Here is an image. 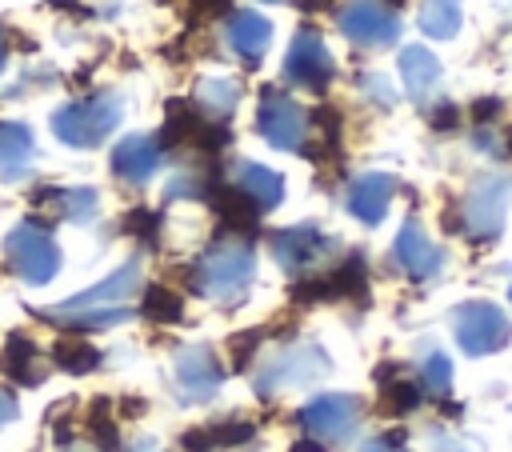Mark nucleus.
Masks as SVG:
<instances>
[{
    "label": "nucleus",
    "instance_id": "obj_1",
    "mask_svg": "<svg viewBox=\"0 0 512 452\" xmlns=\"http://www.w3.org/2000/svg\"><path fill=\"white\" fill-rule=\"evenodd\" d=\"M252 276H256V244H252V236L224 232L192 264L188 284H192L196 296H208V300H220V304H236L248 292Z\"/></svg>",
    "mask_w": 512,
    "mask_h": 452
},
{
    "label": "nucleus",
    "instance_id": "obj_2",
    "mask_svg": "<svg viewBox=\"0 0 512 452\" xmlns=\"http://www.w3.org/2000/svg\"><path fill=\"white\" fill-rule=\"evenodd\" d=\"M120 116H124V96L120 92H92L88 100L56 108L52 112V132L72 148H96L100 140H108L116 132Z\"/></svg>",
    "mask_w": 512,
    "mask_h": 452
},
{
    "label": "nucleus",
    "instance_id": "obj_3",
    "mask_svg": "<svg viewBox=\"0 0 512 452\" xmlns=\"http://www.w3.org/2000/svg\"><path fill=\"white\" fill-rule=\"evenodd\" d=\"M320 376H328V356L320 344H284L256 364L252 388L260 396H276L284 388H308Z\"/></svg>",
    "mask_w": 512,
    "mask_h": 452
},
{
    "label": "nucleus",
    "instance_id": "obj_4",
    "mask_svg": "<svg viewBox=\"0 0 512 452\" xmlns=\"http://www.w3.org/2000/svg\"><path fill=\"white\" fill-rule=\"evenodd\" d=\"M4 260L24 284H48L60 272V248L40 220H24L8 232Z\"/></svg>",
    "mask_w": 512,
    "mask_h": 452
},
{
    "label": "nucleus",
    "instance_id": "obj_5",
    "mask_svg": "<svg viewBox=\"0 0 512 452\" xmlns=\"http://www.w3.org/2000/svg\"><path fill=\"white\" fill-rule=\"evenodd\" d=\"M360 416H364V404L356 396H348V392H324V396H312L300 408V424L316 444L352 440L356 428H360Z\"/></svg>",
    "mask_w": 512,
    "mask_h": 452
},
{
    "label": "nucleus",
    "instance_id": "obj_6",
    "mask_svg": "<svg viewBox=\"0 0 512 452\" xmlns=\"http://www.w3.org/2000/svg\"><path fill=\"white\" fill-rule=\"evenodd\" d=\"M452 332H456V344L468 356H488V352H500L508 344L512 324H508V316L496 304L468 300V304L452 308Z\"/></svg>",
    "mask_w": 512,
    "mask_h": 452
},
{
    "label": "nucleus",
    "instance_id": "obj_7",
    "mask_svg": "<svg viewBox=\"0 0 512 452\" xmlns=\"http://www.w3.org/2000/svg\"><path fill=\"white\" fill-rule=\"evenodd\" d=\"M268 248L276 256V264L292 276H308V272H320L332 252H336V240L312 224H296V228H280L268 236Z\"/></svg>",
    "mask_w": 512,
    "mask_h": 452
},
{
    "label": "nucleus",
    "instance_id": "obj_8",
    "mask_svg": "<svg viewBox=\"0 0 512 452\" xmlns=\"http://www.w3.org/2000/svg\"><path fill=\"white\" fill-rule=\"evenodd\" d=\"M512 200L508 176H484L472 184V192L460 200V232L468 240H492L504 224V208Z\"/></svg>",
    "mask_w": 512,
    "mask_h": 452
},
{
    "label": "nucleus",
    "instance_id": "obj_9",
    "mask_svg": "<svg viewBox=\"0 0 512 452\" xmlns=\"http://www.w3.org/2000/svg\"><path fill=\"white\" fill-rule=\"evenodd\" d=\"M144 288V272H140V260H128L120 264L108 280L92 284L88 292H76L68 296L64 304L56 308H40L36 316H68V312H100V308H128V300Z\"/></svg>",
    "mask_w": 512,
    "mask_h": 452
},
{
    "label": "nucleus",
    "instance_id": "obj_10",
    "mask_svg": "<svg viewBox=\"0 0 512 452\" xmlns=\"http://www.w3.org/2000/svg\"><path fill=\"white\" fill-rule=\"evenodd\" d=\"M256 132L272 144V148H284V152H304V140H308V116L304 108L284 96V92H264L260 96V108H256Z\"/></svg>",
    "mask_w": 512,
    "mask_h": 452
},
{
    "label": "nucleus",
    "instance_id": "obj_11",
    "mask_svg": "<svg viewBox=\"0 0 512 452\" xmlns=\"http://www.w3.org/2000/svg\"><path fill=\"white\" fill-rule=\"evenodd\" d=\"M336 24L360 48H384V44H396L400 36V20L384 0H348L336 12Z\"/></svg>",
    "mask_w": 512,
    "mask_h": 452
},
{
    "label": "nucleus",
    "instance_id": "obj_12",
    "mask_svg": "<svg viewBox=\"0 0 512 452\" xmlns=\"http://www.w3.org/2000/svg\"><path fill=\"white\" fill-rule=\"evenodd\" d=\"M284 76H288L292 84H300V88H312V92H320V88L336 76V60H332L328 44L320 40V32L300 28V32L292 36L288 56H284Z\"/></svg>",
    "mask_w": 512,
    "mask_h": 452
},
{
    "label": "nucleus",
    "instance_id": "obj_13",
    "mask_svg": "<svg viewBox=\"0 0 512 452\" xmlns=\"http://www.w3.org/2000/svg\"><path fill=\"white\" fill-rule=\"evenodd\" d=\"M176 384L184 392V400H212L224 384V364L216 360V352L208 344H184L176 352Z\"/></svg>",
    "mask_w": 512,
    "mask_h": 452
},
{
    "label": "nucleus",
    "instance_id": "obj_14",
    "mask_svg": "<svg viewBox=\"0 0 512 452\" xmlns=\"http://www.w3.org/2000/svg\"><path fill=\"white\" fill-rule=\"evenodd\" d=\"M392 260L404 268V276L412 280H432L444 264V252L432 244V236L420 228V220H408L400 232H396V244H392Z\"/></svg>",
    "mask_w": 512,
    "mask_h": 452
},
{
    "label": "nucleus",
    "instance_id": "obj_15",
    "mask_svg": "<svg viewBox=\"0 0 512 452\" xmlns=\"http://www.w3.org/2000/svg\"><path fill=\"white\" fill-rule=\"evenodd\" d=\"M396 196V176L388 172H364L348 184V212L360 224H380L388 216V204Z\"/></svg>",
    "mask_w": 512,
    "mask_h": 452
},
{
    "label": "nucleus",
    "instance_id": "obj_16",
    "mask_svg": "<svg viewBox=\"0 0 512 452\" xmlns=\"http://www.w3.org/2000/svg\"><path fill=\"white\" fill-rule=\"evenodd\" d=\"M232 192H240L256 212H272L284 200V180H280V172H272L256 160H240L232 172Z\"/></svg>",
    "mask_w": 512,
    "mask_h": 452
},
{
    "label": "nucleus",
    "instance_id": "obj_17",
    "mask_svg": "<svg viewBox=\"0 0 512 452\" xmlns=\"http://www.w3.org/2000/svg\"><path fill=\"white\" fill-rule=\"evenodd\" d=\"M160 168V144L152 136H124L112 152V172L124 180V184H148L152 172Z\"/></svg>",
    "mask_w": 512,
    "mask_h": 452
},
{
    "label": "nucleus",
    "instance_id": "obj_18",
    "mask_svg": "<svg viewBox=\"0 0 512 452\" xmlns=\"http://www.w3.org/2000/svg\"><path fill=\"white\" fill-rule=\"evenodd\" d=\"M0 372H4L8 380L24 384V388H36V384H44V376H48V360L40 356V348H36L24 332H12V336L4 340V352H0Z\"/></svg>",
    "mask_w": 512,
    "mask_h": 452
},
{
    "label": "nucleus",
    "instance_id": "obj_19",
    "mask_svg": "<svg viewBox=\"0 0 512 452\" xmlns=\"http://www.w3.org/2000/svg\"><path fill=\"white\" fill-rule=\"evenodd\" d=\"M228 44H232L236 56L256 64L272 44V24L260 12H232L228 16Z\"/></svg>",
    "mask_w": 512,
    "mask_h": 452
},
{
    "label": "nucleus",
    "instance_id": "obj_20",
    "mask_svg": "<svg viewBox=\"0 0 512 452\" xmlns=\"http://www.w3.org/2000/svg\"><path fill=\"white\" fill-rule=\"evenodd\" d=\"M400 76H404L408 96L424 104V100L436 92V84H440V60H436L428 48L412 44V48L400 52Z\"/></svg>",
    "mask_w": 512,
    "mask_h": 452
},
{
    "label": "nucleus",
    "instance_id": "obj_21",
    "mask_svg": "<svg viewBox=\"0 0 512 452\" xmlns=\"http://www.w3.org/2000/svg\"><path fill=\"white\" fill-rule=\"evenodd\" d=\"M36 156V140H32V128L28 124H0V176L4 180H16L28 172Z\"/></svg>",
    "mask_w": 512,
    "mask_h": 452
},
{
    "label": "nucleus",
    "instance_id": "obj_22",
    "mask_svg": "<svg viewBox=\"0 0 512 452\" xmlns=\"http://www.w3.org/2000/svg\"><path fill=\"white\" fill-rule=\"evenodd\" d=\"M236 104H240V84L236 80H228V76H204L196 84V112H204L212 124L228 120Z\"/></svg>",
    "mask_w": 512,
    "mask_h": 452
},
{
    "label": "nucleus",
    "instance_id": "obj_23",
    "mask_svg": "<svg viewBox=\"0 0 512 452\" xmlns=\"http://www.w3.org/2000/svg\"><path fill=\"white\" fill-rule=\"evenodd\" d=\"M252 436H256V428H252V424H244V420H232V424H204V428H196V432H188V436H184V448H188V452L240 448V444H248Z\"/></svg>",
    "mask_w": 512,
    "mask_h": 452
},
{
    "label": "nucleus",
    "instance_id": "obj_24",
    "mask_svg": "<svg viewBox=\"0 0 512 452\" xmlns=\"http://www.w3.org/2000/svg\"><path fill=\"white\" fill-rule=\"evenodd\" d=\"M40 200H52V208H56L68 224H88V220H96V212H100L96 188H48V192H40Z\"/></svg>",
    "mask_w": 512,
    "mask_h": 452
},
{
    "label": "nucleus",
    "instance_id": "obj_25",
    "mask_svg": "<svg viewBox=\"0 0 512 452\" xmlns=\"http://www.w3.org/2000/svg\"><path fill=\"white\" fill-rule=\"evenodd\" d=\"M420 32L432 40H452L460 32V0H420Z\"/></svg>",
    "mask_w": 512,
    "mask_h": 452
},
{
    "label": "nucleus",
    "instance_id": "obj_26",
    "mask_svg": "<svg viewBox=\"0 0 512 452\" xmlns=\"http://www.w3.org/2000/svg\"><path fill=\"white\" fill-rule=\"evenodd\" d=\"M56 356V364L64 368V372H72V376H84V372H92L104 356H100V348L96 344H88V340H76V336H68V340H60L56 348H52Z\"/></svg>",
    "mask_w": 512,
    "mask_h": 452
},
{
    "label": "nucleus",
    "instance_id": "obj_27",
    "mask_svg": "<svg viewBox=\"0 0 512 452\" xmlns=\"http://www.w3.org/2000/svg\"><path fill=\"white\" fill-rule=\"evenodd\" d=\"M216 192V180L208 176V172H192V168H184V172H176L172 180H168V188H164V196L168 200H180V196H188V200H208Z\"/></svg>",
    "mask_w": 512,
    "mask_h": 452
},
{
    "label": "nucleus",
    "instance_id": "obj_28",
    "mask_svg": "<svg viewBox=\"0 0 512 452\" xmlns=\"http://www.w3.org/2000/svg\"><path fill=\"white\" fill-rule=\"evenodd\" d=\"M144 316H148V320H160V324H180L184 300H180L172 288H148V292H144Z\"/></svg>",
    "mask_w": 512,
    "mask_h": 452
},
{
    "label": "nucleus",
    "instance_id": "obj_29",
    "mask_svg": "<svg viewBox=\"0 0 512 452\" xmlns=\"http://www.w3.org/2000/svg\"><path fill=\"white\" fill-rule=\"evenodd\" d=\"M420 388L432 392V396H448V388H452V364H448L444 352L424 356V364H420Z\"/></svg>",
    "mask_w": 512,
    "mask_h": 452
},
{
    "label": "nucleus",
    "instance_id": "obj_30",
    "mask_svg": "<svg viewBox=\"0 0 512 452\" xmlns=\"http://www.w3.org/2000/svg\"><path fill=\"white\" fill-rule=\"evenodd\" d=\"M380 392H384L388 412H412L420 404V384H412V380H388V384H380Z\"/></svg>",
    "mask_w": 512,
    "mask_h": 452
},
{
    "label": "nucleus",
    "instance_id": "obj_31",
    "mask_svg": "<svg viewBox=\"0 0 512 452\" xmlns=\"http://www.w3.org/2000/svg\"><path fill=\"white\" fill-rule=\"evenodd\" d=\"M124 224H128L136 236L152 240V236H156V224H160V216H156V212H132V216H124Z\"/></svg>",
    "mask_w": 512,
    "mask_h": 452
},
{
    "label": "nucleus",
    "instance_id": "obj_32",
    "mask_svg": "<svg viewBox=\"0 0 512 452\" xmlns=\"http://www.w3.org/2000/svg\"><path fill=\"white\" fill-rule=\"evenodd\" d=\"M364 92H372L380 104H392V100H396V92H392V88H388V84H384L376 72H368V76H364Z\"/></svg>",
    "mask_w": 512,
    "mask_h": 452
},
{
    "label": "nucleus",
    "instance_id": "obj_33",
    "mask_svg": "<svg viewBox=\"0 0 512 452\" xmlns=\"http://www.w3.org/2000/svg\"><path fill=\"white\" fill-rule=\"evenodd\" d=\"M364 452H408V448H404L400 436H372V440L364 444Z\"/></svg>",
    "mask_w": 512,
    "mask_h": 452
},
{
    "label": "nucleus",
    "instance_id": "obj_34",
    "mask_svg": "<svg viewBox=\"0 0 512 452\" xmlns=\"http://www.w3.org/2000/svg\"><path fill=\"white\" fill-rule=\"evenodd\" d=\"M16 416H20V404H16V396L0 388V428H4V424H12Z\"/></svg>",
    "mask_w": 512,
    "mask_h": 452
},
{
    "label": "nucleus",
    "instance_id": "obj_35",
    "mask_svg": "<svg viewBox=\"0 0 512 452\" xmlns=\"http://www.w3.org/2000/svg\"><path fill=\"white\" fill-rule=\"evenodd\" d=\"M256 340H260V336H256V332H248V336H240V340L232 344V348H236V368H244V364H248V352L256 348Z\"/></svg>",
    "mask_w": 512,
    "mask_h": 452
},
{
    "label": "nucleus",
    "instance_id": "obj_36",
    "mask_svg": "<svg viewBox=\"0 0 512 452\" xmlns=\"http://www.w3.org/2000/svg\"><path fill=\"white\" fill-rule=\"evenodd\" d=\"M432 124H436V128H452V124H456V108H452V104H440V112L432 116Z\"/></svg>",
    "mask_w": 512,
    "mask_h": 452
},
{
    "label": "nucleus",
    "instance_id": "obj_37",
    "mask_svg": "<svg viewBox=\"0 0 512 452\" xmlns=\"http://www.w3.org/2000/svg\"><path fill=\"white\" fill-rule=\"evenodd\" d=\"M128 452H164V448H160L152 436H144V440H132V444H128Z\"/></svg>",
    "mask_w": 512,
    "mask_h": 452
},
{
    "label": "nucleus",
    "instance_id": "obj_38",
    "mask_svg": "<svg viewBox=\"0 0 512 452\" xmlns=\"http://www.w3.org/2000/svg\"><path fill=\"white\" fill-rule=\"evenodd\" d=\"M472 112H476V120H488L492 112H500V104H496V100H480V104H476Z\"/></svg>",
    "mask_w": 512,
    "mask_h": 452
},
{
    "label": "nucleus",
    "instance_id": "obj_39",
    "mask_svg": "<svg viewBox=\"0 0 512 452\" xmlns=\"http://www.w3.org/2000/svg\"><path fill=\"white\" fill-rule=\"evenodd\" d=\"M292 452H324V448H320V444H316V440H300V444H296V448H292Z\"/></svg>",
    "mask_w": 512,
    "mask_h": 452
},
{
    "label": "nucleus",
    "instance_id": "obj_40",
    "mask_svg": "<svg viewBox=\"0 0 512 452\" xmlns=\"http://www.w3.org/2000/svg\"><path fill=\"white\" fill-rule=\"evenodd\" d=\"M64 452H96V448H88V444H64Z\"/></svg>",
    "mask_w": 512,
    "mask_h": 452
},
{
    "label": "nucleus",
    "instance_id": "obj_41",
    "mask_svg": "<svg viewBox=\"0 0 512 452\" xmlns=\"http://www.w3.org/2000/svg\"><path fill=\"white\" fill-rule=\"evenodd\" d=\"M4 56H8V48H4V36H0V64H4Z\"/></svg>",
    "mask_w": 512,
    "mask_h": 452
},
{
    "label": "nucleus",
    "instance_id": "obj_42",
    "mask_svg": "<svg viewBox=\"0 0 512 452\" xmlns=\"http://www.w3.org/2000/svg\"><path fill=\"white\" fill-rule=\"evenodd\" d=\"M264 4H284V0H264Z\"/></svg>",
    "mask_w": 512,
    "mask_h": 452
},
{
    "label": "nucleus",
    "instance_id": "obj_43",
    "mask_svg": "<svg viewBox=\"0 0 512 452\" xmlns=\"http://www.w3.org/2000/svg\"><path fill=\"white\" fill-rule=\"evenodd\" d=\"M508 140H512V132H508ZM508 148H512V144H508Z\"/></svg>",
    "mask_w": 512,
    "mask_h": 452
},
{
    "label": "nucleus",
    "instance_id": "obj_44",
    "mask_svg": "<svg viewBox=\"0 0 512 452\" xmlns=\"http://www.w3.org/2000/svg\"><path fill=\"white\" fill-rule=\"evenodd\" d=\"M508 296H512V292H508Z\"/></svg>",
    "mask_w": 512,
    "mask_h": 452
}]
</instances>
